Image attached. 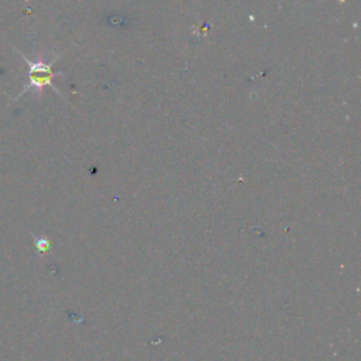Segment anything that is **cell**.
I'll return each mask as SVG.
<instances>
[{"label": "cell", "instance_id": "cell-1", "mask_svg": "<svg viewBox=\"0 0 361 361\" xmlns=\"http://www.w3.org/2000/svg\"><path fill=\"white\" fill-rule=\"evenodd\" d=\"M21 58L27 63V67H29V82H27V85L23 88L21 94L17 96L20 98L23 94H25L27 91H32V89H37V91H41L44 89L45 87H51L52 91L55 94H60V91L55 88L52 85V78L55 75H63L64 72H54L52 71V64L58 60V57L55 58L54 61H51L50 64H45V63H33L32 60H29L25 57V55L21 54Z\"/></svg>", "mask_w": 361, "mask_h": 361}, {"label": "cell", "instance_id": "cell-2", "mask_svg": "<svg viewBox=\"0 0 361 361\" xmlns=\"http://www.w3.org/2000/svg\"><path fill=\"white\" fill-rule=\"evenodd\" d=\"M37 250H39V252L40 253H47L48 252V250H50V241L48 240H45V239H40V240H37Z\"/></svg>", "mask_w": 361, "mask_h": 361}]
</instances>
